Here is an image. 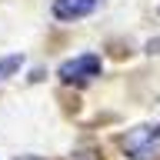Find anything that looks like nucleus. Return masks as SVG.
<instances>
[{
	"label": "nucleus",
	"mask_w": 160,
	"mask_h": 160,
	"mask_svg": "<svg viewBox=\"0 0 160 160\" xmlns=\"http://www.w3.org/2000/svg\"><path fill=\"white\" fill-rule=\"evenodd\" d=\"M120 147L133 160H153V153L160 147V123H143V127L127 130L120 137Z\"/></svg>",
	"instance_id": "f257e3e1"
},
{
	"label": "nucleus",
	"mask_w": 160,
	"mask_h": 160,
	"mask_svg": "<svg viewBox=\"0 0 160 160\" xmlns=\"http://www.w3.org/2000/svg\"><path fill=\"white\" fill-rule=\"evenodd\" d=\"M100 73V57L97 53H83V57H73L67 63H60V80L63 83H83V80L97 77Z\"/></svg>",
	"instance_id": "f03ea898"
},
{
	"label": "nucleus",
	"mask_w": 160,
	"mask_h": 160,
	"mask_svg": "<svg viewBox=\"0 0 160 160\" xmlns=\"http://www.w3.org/2000/svg\"><path fill=\"white\" fill-rule=\"evenodd\" d=\"M100 0H53V17L57 20H77V17H87L97 10Z\"/></svg>",
	"instance_id": "7ed1b4c3"
},
{
	"label": "nucleus",
	"mask_w": 160,
	"mask_h": 160,
	"mask_svg": "<svg viewBox=\"0 0 160 160\" xmlns=\"http://www.w3.org/2000/svg\"><path fill=\"white\" fill-rule=\"evenodd\" d=\"M20 63H23V57H20V53H10V57H3V60H0V80H7L10 73H17Z\"/></svg>",
	"instance_id": "20e7f679"
},
{
	"label": "nucleus",
	"mask_w": 160,
	"mask_h": 160,
	"mask_svg": "<svg viewBox=\"0 0 160 160\" xmlns=\"http://www.w3.org/2000/svg\"><path fill=\"white\" fill-rule=\"evenodd\" d=\"M17 160H43V157H17Z\"/></svg>",
	"instance_id": "39448f33"
}]
</instances>
